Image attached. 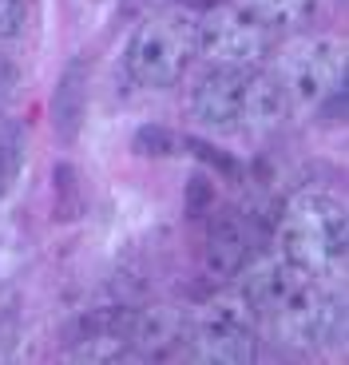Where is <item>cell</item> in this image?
<instances>
[{
  "label": "cell",
  "mask_w": 349,
  "mask_h": 365,
  "mask_svg": "<svg viewBox=\"0 0 349 365\" xmlns=\"http://www.w3.org/2000/svg\"><path fill=\"white\" fill-rule=\"evenodd\" d=\"M191 111L211 131H258L278 123L286 111L274 72L258 68H211L191 88Z\"/></svg>",
  "instance_id": "6da1fadb"
},
{
  "label": "cell",
  "mask_w": 349,
  "mask_h": 365,
  "mask_svg": "<svg viewBox=\"0 0 349 365\" xmlns=\"http://www.w3.org/2000/svg\"><path fill=\"white\" fill-rule=\"evenodd\" d=\"M278 242L290 262L310 274H338L345 270L349 255V215L345 202L330 191H298L286 199L278 215Z\"/></svg>",
  "instance_id": "7a4b0ae2"
},
{
  "label": "cell",
  "mask_w": 349,
  "mask_h": 365,
  "mask_svg": "<svg viewBox=\"0 0 349 365\" xmlns=\"http://www.w3.org/2000/svg\"><path fill=\"white\" fill-rule=\"evenodd\" d=\"M194 56H199V16L187 9H167L135 28L123 64L143 88H171L183 80Z\"/></svg>",
  "instance_id": "3957f363"
},
{
  "label": "cell",
  "mask_w": 349,
  "mask_h": 365,
  "mask_svg": "<svg viewBox=\"0 0 349 365\" xmlns=\"http://www.w3.org/2000/svg\"><path fill=\"white\" fill-rule=\"evenodd\" d=\"M278 88L286 111H330L345 108V44L338 40H302L278 56Z\"/></svg>",
  "instance_id": "277c9868"
},
{
  "label": "cell",
  "mask_w": 349,
  "mask_h": 365,
  "mask_svg": "<svg viewBox=\"0 0 349 365\" xmlns=\"http://www.w3.org/2000/svg\"><path fill=\"white\" fill-rule=\"evenodd\" d=\"M254 310L246 298H219L202 310L194 334L187 338V357L194 361H214V365H246L254 361Z\"/></svg>",
  "instance_id": "5b68a950"
},
{
  "label": "cell",
  "mask_w": 349,
  "mask_h": 365,
  "mask_svg": "<svg viewBox=\"0 0 349 365\" xmlns=\"http://www.w3.org/2000/svg\"><path fill=\"white\" fill-rule=\"evenodd\" d=\"M266 322L286 341H294V346H322V341H330L341 329L345 310H341V302L318 282V274H306L302 286H298Z\"/></svg>",
  "instance_id": "8992f818"
},
{
  "label": "cell",
  "mask_w": 349,
  "mask_h": 365,
  "mask_svg": "<svg viewBox=\"0 0 349 365\" xmlns=\"http://www.w3.org/2000/svg\"><path fill=\"white\" fill-rule=\"evenodd\" d=\"M274 48V36L222 4L199 20V56L214 68H258Z\"/></svg>",
  "instance_id": "52a82bcc"
},
{
  "label": "cell",
  "mask_w": 349,
  "mask_h": 365,
  "mask_svg": "<svg viewBox=\"0 0 349 365\" xmlns=\"http://www.w3.org/2000/svg\"><path fill=\"white\" fill-rule=\"evenodd\" d=\"M111 329L135 346L139 357H155L167 346L183 341L187 322L179 318V310L171 306H143V310H111Z\"/></svg>",
  "instance_id": "ba28073f"
},
{
  "label": "cell",
  "mask_w": 349,
  "mask_h": 365,
  "mask_svg": "<svg viewBox=\"0 0 349 365\" xmlns=\"http://www.w3.org/2000/svg\"><path fill=\"white\" fill-rule=\"evenodd\" d=\"M254 255V230H250V215H214L207 227V266L222 278H234Z\"/></svg>",
  "instance_id": "9c48e42d"
},
{
  "label": "cell",
  "mask_w": 349,
  "mask_h": 365,
  "mask_svg": "<svg viewBox=\"0 0 349 365\" xmlns=\"http://www.w3.org/2000/svg\"><path fill=\"white\" fill-rule=\"evenodd\" d=\"M226 4L262 32H270L274 40L298 32L313 16V0H226Z\"/></svg>",
  "instance_id": "30bf717a"
},
{
  "label": "cell",
  "mask_w": 349,
  "mask_h": 365,
  "mask_svg": "<svg viewBox=\"0 0 349 365\" xmlns=\"http://www.w3.org/2000/svg\"><path fill=\"white\" fill-rule=\"evenodd\" d=\"M88 115V64L72 60L56 83L52 96V123L60 131V139H75L80 135V123Z\"/></svg>",
  "instance_id": "8fae6325"
},
{
  "label": "cell",
  "mask_w": 349,
  "mask_h": 365,
  "mask_svg": "<svg viewBox=\"0 0 349 365\" xmlns=\"http://www.w3.org/2000/svg\"><path fill=\"white\" fill-rule=\"evenodd\" d=\"M20 159H24L20 135L16 131H0V199L12 191V182H16V175H20Z\"/></svg>",
  "instance_id": "7c38bea8"
},
{
  "label": "cell",
  "mask_w": 349,
  "mask_h": 365,
  "mask_svg": "<svg viewBox=\"0 0 349 365\" xmlns=\"http://www.w3.org/2000/svg\"><path fill=\"white\" fill-rule=\"evenodd\" d=\"M28 24L24 0H0V40H16Z\"/></svg>",
  "instance_id": "4fadbf2b"
},
{
  "label": "cell",
  "mask_w": 349,
  "mask_h": 365,
  "mask_svg": "<svg viewBox=\"0 0 349 365\" xmlns=\"http://www.w3.org/2000/svg\"><path fill=\"white\" fill-rule=\"evenodd\" d=\"M16 91H20V68L9 56H0V108H9Z\"/></svg>",
  "instance_id": "5bb4252c"
}]
</instances>
